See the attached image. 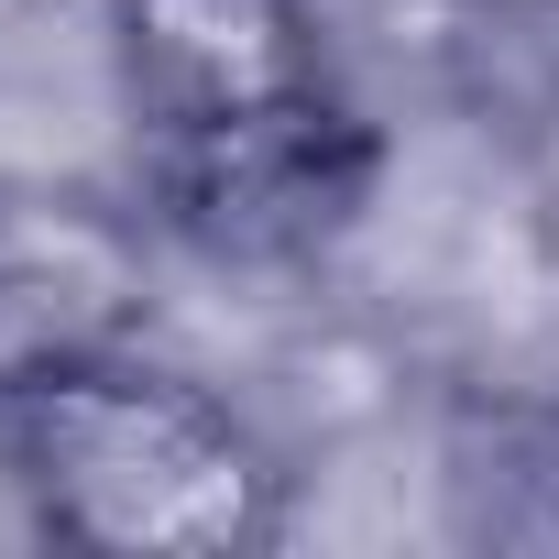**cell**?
Instances as JSON below:
<instances>
[{
    "label": "cell",
    "instance_id": "obj_1",
    "mask_svg": "<svg viewBox=\"0 0 559 559\" xmlns=\"http://www.w3.org/2000/svg\"><path fill=\"white\" fill-rule=\"evenodd\" d=\"M23 515L88 559H241L286 537V461L198 373L110 352L23 406H0Z\"/></svg>",
    "mask_w": 559,
    "mask_h": 559
},
{
    "label": "cell",
    "instance_id": "obj_2",
    "mask_svg": "<svg viewBox=\"0 0 559 559\" xmlns=\"http://www.w3.org/2000/svg\"><path fill=\"white\" fill-rule=\"evenodd\" d=\"M373 176H384V132L341 78L286 110L143 143V209L165 219V241H198L219 263H319L330 241L362 230Z\"/></svg>",
    "mask_w": 559,
    "mask_h": 559
},
{
    "label": "cell",
    "instance_id": "obj_3",
    "mask_svg": "<svg viewBox=\"0 0 559 559\" xmlns=\"http://www.w3.org/2000/svg\"><path fill=\"white\" fill-rule=\"evenodd\" d=\"M165 308V219L99 187H0V406L110 352H143Z\"/></svg>",
    "mask_w": 559,
    "mask_h": 559
},
{
    "label": "cell",
    "instance_id": "obj_4",
    "mask_svg": "<svg viewBox=\"0 0 559 559\" xmlns=\"http://www.w3.org/2000/svg\"><path fill=\"white\" fill-rule=\"evenodd\" d=\"M330 78L319 0H110V88L132 110V154L286 110Z\"/></svg>",
    "mask_w": 559,
    "mask_h": 559
}]
</instances>
